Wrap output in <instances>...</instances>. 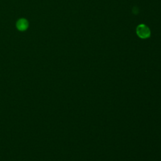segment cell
Returning a JSON list of instances; mask_svg holds the SVG:
<instances>
[{
  "label": "cell",
  "mask_w": 161,
  "mask_h": 161,
  "mask_svg": "<svg viewBox=\"0 0 161 161\" xmlns=\"http://www.w3.org/2000/svg\"><path fill=\"white\" fill-rule=\"evenodd\" d=\"M136 32L138 36L142 39H145L151 36V30L147 25L140 24L137 26Z\"/></svg>",
  "instance_id": "1"
},
{
  "label": "cell",
  "mask_w": 161,
  "mask_h": 161,
  "mask_svg": "<svg viewBox=\"0 0 161 161\" xmlns=\"http://www.w3.org/2000/svg\"><path fill=\"white\" fill-rule=\"evenodd\" d=\"M28 23L25 19H20L17 22L16 27L19 30H25L28 28Z\"/></svg>",
  "instance_id": "2"
}]
</instances>
